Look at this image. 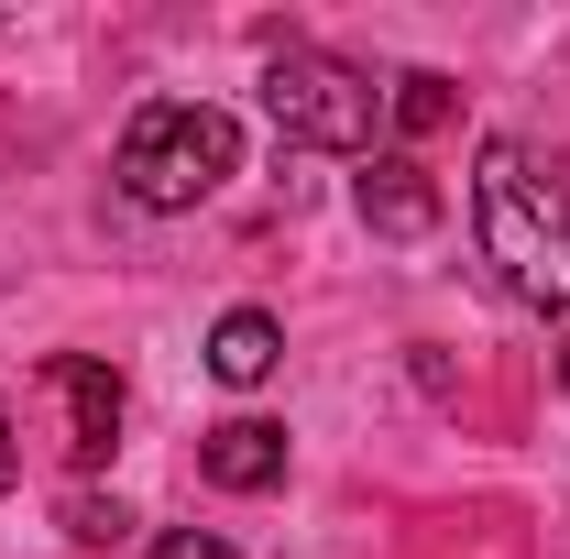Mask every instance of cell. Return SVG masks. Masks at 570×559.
Masks as SVG:
<instances>
[{"label": "cell", "instance_id": "obj_1", "mask_svg": "<svg viewBox=\"0 0 570 559\" xmlns=\"http://www.w3.org/2000/svg\"><path fill=\"white\" fill-rule=\"evenodd\" d=\"M472 253L538 318H570V176L538 143L494 133L472 154Z\"/></svg>", "mask_w": 570, "mask_h": 559}, {"label": "cell", "instance_id": "obj_2", "mask_svg": "<svg viewBox=\"0 0 570 559\" xmlns=\"http://www.w3.org/2000/svg\"><path fill=\"white\" fill-rule=\"evenodd\" d=\"M110 176H121V198L142 219H187L242 176V121L219 99H142L121 121V165Z\"/></svg>", "mask_w": 570, "mask_h": 559}, {"label": "cell", "instance_id": "obj_3", "mask_svg": "<svg viewBox=\"0 0 570 559\" xmlns=\"http://www.w3.org/2000/svg\"><path fill=\"white\" fill-rule=\"evenodd\" d=\"M264 110H275V133L307 143V154H373V133H384L373 67L330 56V45H275V56H264Z\"/></svg>", "mask_w": 570, "mask_h": 559}, {"label": "cell", "instance_id": "obj_4", "mask_svg": "<svg viewBox=\"0 0 570 559\" xmlns=\"http://www.w3.org/2000/svg\"><path fill=\"white\" fill-rule=\"evenodd\" d=\"M352 209H362V231H384V242H428V231L450 219V198H439V176H428L417 154H362Z\"/></svg>", "mask_w": 570, "mask_h": 559}, {"label": "cell", "instance_id": "obj_5", "mask_svg": "<svg viewBox=\"0 0 570 559\" xmlns=\"http://www.w3.org/2000/svg\"><path fill=\"white\" fill-rule=\"evenodd\" d=\"M45 384H56V406H67V450L77 461H110V450H121V373H110L99 351H56Z\"/></svg>", "mask_w": 570, "mask_h": 559}, {"label": "cell", "instance_id": "obj_6", "mask_svg": "<svg viewBox=\"0 0 570 559\" xmlns=\"http://www.w3.org/2000/svg\"><path fill=\"white\" fill-rule=\"evenodd\" d=\"M198 472H209L219 493H275L285 483V428L275 418H219L209 439H198Z\"/></svg>", "mask_w": 570, "mask_h": 559}, {"label": "cell", "instance_id": "obj_7", "mask_svg": "<svg viewBox=\"0 0 570 559\" xmlns=\"http://www.w3.org/2000/svg\"><path fill=\"white\" fill-rule=\"evenodd\" d=\"M275 362H285V330H275V307H230V318L209 330V373H219V384H264Z\"/></svg>", "mask_w": 570, "mask_h": 559}, {"label": "cell", "instance_id": "obj_8", "mask_svg": "<svg viewBox=\"0 0 570 559\" xmlns=\"http://www.w3.org/2000/svg\"><path fill=\"white\" fill-rule=\"evenodd\" d=\"M384 121H395L406 143H417V133H439V121H450V77H439V67H406L395 88H384Z\"/></svg>", "mask_w": 570, "mask_h": 559}, {"label": "cell", "instance_id": "obj_9", "mask_svg": "<svg viewBox=\"0 0 570 559\" xmlns=\"http://www.w3.org/2000/svg\"><path fill=\"white\" fill-rule=\"evenodd\" d=\"M67 538H77V549H121V538H132L121 493H67Z\"/></svg>", "mask_w": 570, "mask_h": 559}, {"label": "cell", "instance_id": "obj_10", "mask_svg": "<svg viewBox=\"0 0 570 559\" xmlns=\"http://www.w3.org/2000/svg\"><path fill=\"white\" fill-rule=\"evenodd\" d=\"M154 559H242V549H230L219 527H165V538H154Z\"/></svg>", "mask_w": 570, "mask_h": 559}, {"label": "cell", "instance_id": "obj_11", "mask_svg": "<svg viewBox=\"0 0 570 559\" xmlns=\"http://www.w3.org/2000/svg\"><path fill=\"white\" fill-rule=\"evenodd\" d=\"M11 472H22V450H11V406H0V493H11Z\"/></svg>", "mask_w": 570, "mask_h": 559}, {"label": "cell", "instance_id": "obj_12", "mask_svg": "<svg viewBox=\"0 0 570 559\" xmlns=\"http://www.w3.org/2000/svg\"><path fill=\"white\" fill-rule=\"evenodd\" d=\"M560 395H570V341H560Z\"/></svg>", "mask_w": 570, "mask_h": 559}]
</instances>
